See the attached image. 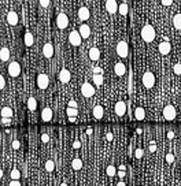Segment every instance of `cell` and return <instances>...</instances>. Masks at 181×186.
Returning a JSON list of instances; mask_svg holds the SVG:
<instances>
[{"label":"cell","mask_w":181,"mask_h":186,"mask_svg":"<svg viewBox=\"0 0 181 186\" xmlns=\"http://www.w3.org/2000/svg\"><path fill=\"white\" fill-rule=\"evenodd\" d=\"M114 73L117 74V75H123V74L126 73V67H125V64L123 63H121V62H118V63H115V66H114Z\"/></svg>","instance_id":"cell-20"},{"label":"cell","mask_w":181,"mask_h":186,"mask_svg":"<svg viewBox=\"0 0 181 186\" xmlns=\"http://www.w3.org/2000/svg\"><path fill=\"white\" fill-rule=\"evenodd\" d=\"M27 108H29L30 111H34V109L37 108V101H36L34 97H29V100H27Z\"/></svg>","instance_id":"cell-27"},{"label":"cell","mask_w":181,"mask_h":186,"mask_svg":"<svg viewBox=\"0 0 181 186\" xmlns=\"http://www.w3.org/2000/svg\"><path fill=\"white\" fill-rule=\"evenodd\" d=\"M73 146H74V148H76V149H78V148H80V146H81V142H80V141H74V144H73Z\"/></svg>","instance_id":"cell-45"},{"label":"cell","mask_w":181,"mask_h":186,"mask_svg":"<svg viewBox=\"0 0 181 186\" xmlns=\"http://www.w3.org/2000/svg\"><path fill=\"white\" fill-rule=\"evenodd\" d=\"M92 129H88V130H87V134H92Z\"/></svg>","instance_id":"cell-51"},{"label":"cell","mask_w":181,"mask_h":186,"mask_svg":"<svg viewBox=\"0 0 181 186\" xmlns=\"http://www.w3.org/2000/svg\"><path fill=\"white\" fill-rule=\"evenodd\" d=\"M93 73L95 74H101V68L100 67H95L93 68Z\"/></svg>","instance_id":"cell-46"},{"label":"cell","mask_w":181,"mask_h":186,"mask_svg":"<svg viewBox=\"0 0 181 186\" xmlns=\"http://www.w3.org/2000/svg\"><path fill=\"white\" fill-rule=\"evenodd\" d=\"M107 140H108V141H111L112 140V134L111 133H107Z\"/></svg>","instance_id":"cell-50"},{"label":"cell","mask_w":181,"mask_h":186,"mask_svg":"<svg viewBox=\"0 0 181 186\" xmlns=\"http://www.w3.org/2000/svg\"><path fill=\"white\" fill-rule=\"evenodd\" d=\"M10 185L11 186H19V185H21V182H19V179H11Z\"/></svg>","instance_id":"cell-40"},{"label":"cell","mask_w":181,"mask_h":186,"mask_svg":"<svg viewBox=\"0 0 181 186\" xmlns=\"http://www.w3.org/2000/svg\"><path fill=\"white\" fill-rule=\"evenodd\" d=\"M78 18L81 21H88L90 18V11L88 7H80L78 10Z\"/></svg>","instance_id":"cell-13"},{"label":"cell","mask_w":181,"mask_h":186,"mask_svg":"<svg viewBox=\"0 0 181 186\" xmlns=\"http://www.w3.org/2000/svg\"><path fill=\"white\" fill-rule=\"evenodd\" d=\"M143 155H144V150H143L141 148H137L136 152H134V157H136V159H140V157H143Z\"/></svg>","instance_id":"cell-35"},{"label":"cell","mask_w":181,"mask_h":186,"mask_svg":"<svg viewBox=\"0 0 181 186\" xmlns=\"http://www.w3.org/2000/svg\"><path fill=\"white\" fill-rule=\"evenodd\" d=\"M41 141H43V142H48L49 141V136H48V134H43V136H41Z\"/></svg>","instance_id":"cell-42"},{"label":"cell","mask_w":181,"mask_h":186,"mask_svg":"<svg viewBox=\"0 0 181 186\" xmlns=\"http://www.w3.org/2000/svg\"><path fill=\"white\" fill-rule=\"evenodd\" d=\"M43 55L45 57H48V59L54 56V46H52L51 43L44 44V46H43Z\"/></svg>","instance_id":"cell-14"},{"label":"cell","mask_w":181,"mask_h":186,"mask_svg":"<svg viewBox=\"0 0 181 186\" xmlns=\"http://www.w3.org/2000/svg\"><path fill=\"white\" fill-rule=\"evenodd\" d=\"M150 150H151V152H155V150H156L155 141H152V142H151V145H150Z\"/></svg>","instance_id":"cell-43"},{"label":"cell","mask_w":181,"mask_h":186,"mask_svg":"<svg viewBox=\"0 0 181 186\" xmlns=\"http://www.w3.org/2000/svg\"><path fill=\"white\" fill-rule=\"evenodd\" d=\"M78 32H80V34H81L82 38H88L90 36V27L88 26L87 23H82L81 26H80Z\"/></svg>","instance_id":"cell-17"},{"label":"cell","mask_w":181,"mask_h":186,"mask_svg":"<svg viewBox=\"0 0 181 186\" xmlns=\"http://www.w3.org/2000/svg\"><path fill=\"white\" fill-rule=\"evenodd\" d=\"M117 53L119 57H128L129 55V46L126 41H119L117 44Z\"/></svg>","instance_id":"cell-2"},{"label":"cell","mask_w":181,"mask_h":186,"mask_svg":"<svg viewBox=\"0 0 181 186\" xmlns=\"http://www.w3.org/2000/svg\"><path fill=\"white\" fill-rule=\"evenodd\" d=\"M71 166H73L74 170H81L82 168V160L81 159H78V157H76L73 160V163H71Z\"/></svg>","instance_id":"cell-29"},{"label":"cell","mask_w":181,"mask_h":186,"mask_svg":"<svg viewBox=\"0 0 181 186\" xmlns=\"http://www.w3.org/2000/svg\"><path fill=\"white\" fill-rule=\"evenodd\" d=\"M7 22H8V25H11V26H15V25H18V22H19L18 14H16L15 11H8V14H7Z\"/></svg>","instance_id":"cell-10"},{"label":"cell","mask_w":181,"mask_h":186,"mask_svg":"<svg viewBox=\"0 0 181 186\" xmlns=\"http://www.w3.org/2000/svg\"><path fill=\"white\" fill-rule=\"evenodd\" d=\"M158 49H159V52H161V55H169L170 53V49H172V46H170V43H167V41H163V43L159 44Z\"/></svg>","instance_id":"cell-16"},{"label":"cell","mask_w":181,"mask_h":186,"mask_svg":"<svg viewBox=\"0 0 181 186\" xmlns=\"http://www.w3.org/2000/svg\"><path fill=\"white\" fill-rule=\"evenodd\" d=\"M93 84H96V85L103 84V75L101 74H93Z\"/></svg>","instance_id":"cell-31"},{"label":"cell","mask_w":181,"mask_h":186,"mask_svg":"<svg viewBox=\"0 0 181 186\" xmlns=\"http://www.w3.org/2000/svg\"><path fill=\"white\" fill-rule=\"evenodd\" d=\"M173 26L176 29H181V14H176L173 16Z\"/></svg>","instance_id":"cell-25"},{"label":"cell","mask_w":181,"mask_h":186,"mask_svg":"<svg viewBox=\"0 0 181 186\" xmlns=\"http://www.w3.org/2000/svg\"><path fill=\"white\" fill-rule=\"evenodd\" d=\"M0 59H2V62H7L8 59H10V49L8 48H2V51H0Z\"/></svg>","instance_id":"cell-23"},{"label":"cell","mask_w":181,"mask_h":186,"mask_svg":"<svg viewBox=\"0 0 181 186\" xmlns=\"http://www.w3.org/2000/svg\"><path fill=\"white\" fill-rule=\"evenodd\" d=\"M51 119H52V109L47 107V108H44L41 111V120L43 122H49Z\"/></svg>","instance_id":"cell-18"},{"label":"cell","mask_w":181,"mask_h":186,"mask_svg":"<svg viewBox=\"0 0 181 186\" xmlns=\"http://www.w3.org/2000/svg\"><path fill=\"white\" fill-rule=\"evenodd\" d=\"M143 84H144L145 88L151 89V88L155 85V75H154L151 71H147V73H144V75H143Z\"/></svg>","instance_id":"cell-4"},{"label":"cell","mask_w":181,"mask_h":186,"mask_svg":"<svg viewBox=\"0 0 181 186\" xmlns=\"http://www.w3.org/2000/svg\"><path fill=\"white\" fill-rule=\"evenodd\" d=\"M126 175V172L123 171V170H121V171H118V177H121V178H123Z\"/></svg>","instance_id":"cell-48"},{"label":"cell","mask_w":181,"mask_h":186,"mask_svg":"<svg viewBox=\"0 0 181 186\" xmlns=\"http://www.w3.org/2000/svg\"><path fill=\"white\" fill-rule=\"evenodd\" d=\"M66 112H67V115H69L70 118H76L77 115H78V109H77L76 107H69Z\"/></svg>","instance_id":"cell-30"},{"label":"cell","mask_w":181,"mask_h":186,"mask_svg":"<svg viewBox=\"0 0 181 186\" xmlns=\"http://www.w3.org/2000/svg\"><path fill=\"white\" fill-rule=\"evenodd\" d=\"M126 112V104L123 103V101H118L117 104H115V114L118 115V116H123Z\"/></svg>","instance_id":"cell-15"},{"label":"cell","mask_w":181,"mask_h":186,"mask_svg":"<svg viewBox=\"0 0 181 186\" xmlns=\"http://www.w3.org/2000/svg\"><path fill=\"white\" fill-rule=\"evenodd\" d=\"M162 5H166V7H169V5L173 4V0H161Z\"/></svg>","instance_id":"cell-39"},{"label":"cell","mask_w":181,"mask_h":186,"mask_svg":"<svg viewBox=\"0 0 181 186\" xmlns=\"http://www.w3.org/2000/svg\"><path fill=\"white\" fill-rule=\"evenodd\" d=\"M167 137H169V138H173V137H174V133H173V131H169V133H167Z\"/></svg>","instance_id":"cell-49"},{"label":"cell","mask_w":181,"mask_h":186,"mask_svg":"<svg viewBox=\"0 0 181 186\" xmlns=\"http://www.w3.org/2000/svg\"><path fill=\"white\" fill-rule=\"evenodd\" d=\"M49 85V79H48V75L47 74H38L37 75V86L40 89H47Z\"/></svg>","instance_id":"cell-7"},{"label":"cell","mask_w":181,"mask_h":186,"mask_svg":"<svg viewBox=\"0 0 181 186\" xmlns=\"http://www.w3.org/2000/svg\"><path fill=\"white\" fill-rule=\"evenodd\" d=\"M21 178V171L18 168H14L11 171V179H19Z\"/></svg>","instance_id":"cell-33"},{"label":"cell","mask_w":181,"mask_h":186,"mask_svg":"<svg viewBox=\"0 0 181 186\" xmlns=\"http://www.w3.org/2000/svg\"><path fill=\"white\" fill-rule=\"evenodd\" d=\"M92 115L93 118H96V119H101L104 115V109L101 105H95L93 107V111H92Z\"/></svg>","instance_id":"cell-19"},{"label":"cell","mask_w":181,"mask_h":186,"mask_svg":"<svg viewBox=\"0 0 181 186\" xmlns=\"http://www.w3.org/2000/svg\"><path fill=\"white\" fill-rule=\"evenodd\" d=\"M118 11H119V14H121V15H123V16H125L126 14L129 12V5L126 4V3H122V4H121L119 7H118Z\"/></svg>","instance_id":"cell-28"},{"label":"cell","mask_w":181,"mask_h":186,"mask_svg":"<svg viewBox=\"0 0 181 186\" xmlns=\"http://www.w3.org/2000/svg\"><path fill=\"white\" fill-rule=\"evenodd\" d=\"M118 7H119V5L117 4L115 0H107L106 2V10L108 14H115L118 11Z\"/></svg>","instance_id":"cell-12"},{"label":"cell","mask_w":181,"mask_h":186,"mask_svg":"<svg viewBox=\"0 0 181 186\" xmlns=\"http://www.w3.org/2000/svg\"><path fill=\"white\" fill-rule=\"evenodd\" d=\"M38 2H40V5H41V7H48V5H49V2H51V0H38Z\"/></svg>","instance_id":"cell-37"},{"label":"cell","mask_w":181,"mask_h":186,"mask_svg":"<svg viewBox=\"0 0 181 186\" xmlns=\"http://www.w3.org/2000/svg\"><path fill=\"white\" fill-rule=\"evenodd\" d=\"M173 71H174V74H177V75H180V74H181V64H180V63H177V64H174V67H173Z\"/></svg>","instance_id":"cell-36"},{"label":"cell","mask_w":181,"mask_h":186,"mask_svg":"<svg viewBox=\"0 0 181 186\" xmlns=\"http://www.w3.org/2000/svg\"><path fill=\"white\" fill-rule=\"evenodd\" d=\"M81 95L84 96V97H90V96L95 95V88H93V85L90 84H82L81 86Z\"/></svg>","instance_id":"cell-6"},{"label":"cell","mask_w":181,"mask_h":186,"mask_svg":"<svg viewBox=\"0 0 181 186\" xmlns=\"http://www.w3.org/2000/svg\"><path fill=\"white\" fill-rule=\"evenodd\" d=\"M106 171H107V175H108V177H114V175L117 174V170H115L114 166H108Z\"/></svg>","instance_id":"cell-34"},{"label":"cell","mask_w":181,"mask_h":186,"mask_svg":"<svg viewBox=\"0 0 181 186\" xmlns=\"http://www.w3.org/2000/svg\"><path fill=\"white\" fill-rule=\"evenodd\" d=\"M54 168H55V163H54V160H47L45 161V170L48 172H52L54 171Z\"/></svg>","instance_id":"cell-32"},{"label":"cell","mask_w":181,"mask_h":186,"mask_svg":"<svg viewBox=\"0 0 181 186\" xmlns=\"http://www.w3.org/2000/svg\"><path fill=\"white\" fill-rule=\"evenodd\" d=\"M70 79H71L70 71H69L67 68H62V70H60V73H59V81L62 82V84H67Z\"/></svg>","instance_id":"cell-11"},{"label":"cell","mask_w":181,"mask_h":186,"mask_svg":"<svg viewBox=\"0 0 181 186\" xmlns=\"http://www.w3.org/2000/svg\"><path fill=\"white\" fill-rule=\"evenodd\" d=\"M56 25H58V27L59 29H66V27L69 26V18H67V15H66L65 12H59L58 14V16H56Z\"/></svg>","instance_id":"cell-5"},{"label":"cell","mask_w":181,"mask_h":186,"mask_svg":"<svg viewBox=\"0 0 181 186\" xmlns=\"http://www.w3.org/2000/svg\"><path fill=\"white\" fill-rule=\"evenodd\" d=\"M134 118H136L137 120H141L145 118V109L143 108V107H137L136 109H134Z\"/></svg>","instance_id":"cell-22"},{"label":"cell","mask_w":181,"mask_h":186,"mask_svg":"<svg viewBox=\"0 0 181 186\" xmlns=\"http://www.w3.org/2000/svg\"><path fill=\"white\" fill-rule=\"evenodd\" d=\"M19 73H21V66H19L18 62H11L8 64V74L11 77H18Z\"/></svg>","instance_id":"cell-8"},{"label":"cell","mask_w":181,"mask_h":186,"mask_svg":"<svg viewBox=\"0 0 181 186\" xmlns=\"http://www.w3.org/2000/svg\"><path fill=\"white\" fill-rule=\"evenodd\" d=\"M14 115V111L11 107H3L2 108V116L3 118H11Z\"/></svg>","instance_id":"cell-24"},{"label":"cell","mask_w":181,"mask_h":186,"mask_svg":"<svg viewBox=\"0 0 181 186\" xmlns=\"http://www.w3.org/2000/svg\"><path fill=\"white\" fill-rule=\"evenodd\" d=\"M25 45L26 46L33 45V34L30 32H26V34H25Z\"/></svg>","instance_id":"cell-26"},{"label":"cell","mask_w":181,"mask_h":186,"mask_svg":"<svg viewBox=\"0 0 181 186\" xmlns=\"http://www.w3.org/2000/svg\"><path fill=\"white\" fill-rule=\"evenodd\" d=\"M4 86H5V79H4V77H0V88L2 89H4Z\"/></svg>","instance_id":"cell-41"},{"label":"cell","mask_w":181,"mask_h":186,"mask_svg":"<svg viewBox=\"0 0 181 186\" xmlns=\"http://www.w3.org/2000/svg\"><path fill=\"white\" fill-rule=\"evenodd\" d=\"M99 57H100V51H99V48H96V46H93V48L89 49V59L90 60H98Z\"/></svg>","instance_id":"cell-21"},{"label":"cell","mask_w":181,"mask_h":186,"mask_svg":"<svg viewBox=\"0 0 181 186\" xmlns=\"http://www.w3.org/2000/svg\"><path fill=\"white\" fill-rule=\"evenodd\" d=\"M69 41H70L71 45L74 46H80L82 43V37L81 34H80V32H76V30H73V32L69 33Z\"/></svg>","instance_id":"cell-3"},{"label":"cell","mask_w":181,"mask_h":186,"mask_svg":"<svg viewBox=\"0 0 181 186\" xmlns=\"http://www.w3.org/2000/svg\"><path fill=\"white\" fill-rule=\"evenodd\" d=\"M12 148H14V149H18V148H19V141H18V140H14V141H12Z\"/></svg>","instance_id":"cell-44"},{"label":"cell","mask_w":181,"mask_h":186,"mask_svg":"<svg viewBox=\"0 0 181 186\" xmlns=\"http://www.w3.org/2000/svg\"><path fill=\"white\" fill-rule=\"evenodd\" d=\"M122 2H126V0H122Z\"/></svg>","instance_id":"cell-52"},{"label":"cell","mask_w":181,"mask_h":186,"mask_svg":"<svg viewBox=\"0 0 181 186\" xmlns=\"http://www.w3.org/2000/svg\"><path fill=\"white\" fill-rule=\"evenodd\" d=\"M69 107H76V108H77V103L74 100H70V101H69Z\"/></svg>","instance_id":"cell-47"},{"label":"cell","mask_w":181,"mask_h":186,"mask_svg":"<svg viewBox=\"0 0 181 186\" xmlns=\"http://www.w3.org/2000/svg\"><path fill=\"white\" fill-rule=\"evenodd\" d=\"M163 116L167 120H173L176 118V109L173 105H166L163 109Z\"/></svg>","instance_id":"cell-9"},{"label":"cell","mask_w":181,"mask_h":186,"mask_svg":"<svg viewBox=\"0 0 181 186\" xmlns=\"http://www.w3.org/2000/svg\"><path fill=\"white\" fill-rule=\"evenodd\" d=\"M166 160H167V163H173V161H174V156H173L172 153H167V155H166Z\"/></svg>","instance_id":"cell-38"},{"label":"cell","mask_w":181,"mask_h":186,"mask_svg":"<svg viewBox=\"0 0 181 186\" xmlns=\"http://www.w3.org/2000/svg\"><path fill=\"white\" fill-rule=\"evenodd\" d=\"M155 34H156L155 29H154V26H151V25H145V26L141 29V38L145 41V43H151V41H154Z\"/></svg>","instance_id":"cell-1"}]
</instances>
